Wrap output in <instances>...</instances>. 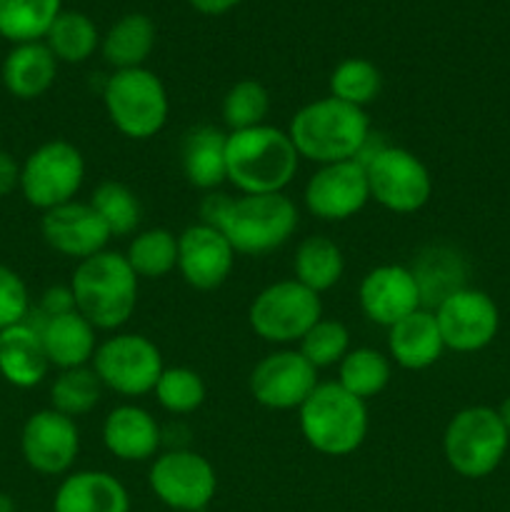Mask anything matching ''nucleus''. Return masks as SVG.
Returning a JSON list of instances; mask_svg holds the SVG:
<instances>
[{"label":"nucleus","instance_id":"nucleus-1","mask_svg":"<svg viewBox=\"0 0 510 512\" xmlns=\"http://www.w3.org/2000/svg\"><path fill=\"white\" fill-rule=\"evenodd\" d=\"M200 223L218 228L228 238L235 253L260 255L283 248L298 228V208L283 193L240 195L208 193L200 205Z\"/></svg>","mask_w":510,"mask_h":512},{"label":"nucleus","instance_id":"nucleus-2","mask_svg":"<svg viewBox=\"0 0 510 512\" xmlns=\"http://www.w3.org/2000/svg\"><path fill=\"white\" fill-rule=\"evenodd\" d=\"M300 158L318 165L358 160L370 138V120L363 108L343 100L320 98L303 105L288 125Z\"/></svg>","mask_w":510,"mask_h":512},{"label":"nucleus","instance_id":"nucleus-3","mask_svg":"<svg viewBox=\"0 0 510 512\" xmlns=\"http://www.w3.org/2000/svg\"><path fill=\"white\" fill-rule=\"evenodd\" d=\"M298 163L288 130L265 123L228 133V180L243 195L283 193L293 183Z\"/></svg>","mask_w":510,"mask_h":512},{"label":"nucleus","instance_id":"nucleus-4","mask_svg":"<svg viewBox=\"0 0 510 512\" xmlns=\"http://www.w3.org/2000/svg\"><path fill=\"white\" fill-rule=\"evenodd\" d=\"M75 310L95 330L123 328L138 305V275L123 253L103 250L80 260L70 278Z\"/></svg>","mask_w":510,"mask_h":512},{"label":"nucleus","instance_id":"nucleus-5","mask_svg":"<svg viewBox=\"0 0 510 512\" xmlns=\"http://www.w3.org/2000/svg\"><path fill=\"white\" fill-rule=\"evenodd\" d=\"M300 433L320 455L345 458L363 445L368 435V408L340 383H318L298 408Z\"/></svg>","mask_w":510,"mask_h":512},{"label":"nucleus","instance_id":"nucleus-6","mask_svg":"<svg viewBox=\"0 0 510 512\" xmlns=\"http://www.w3.org/2000/svg\"><path fill=\"white\" fill-rule=\"evenodd\" d=\"M368 175L370 200L398 215L418 213L433 195V178L423 160L398 145H375L373 133L358 155Z\"/></svg>","mask_w":510,"mask_h":512},{"label":"nucleus","instance_id":"nucleus-7","mask_svg":"<svg viewBox=\"0 0 510 512\" xmlns=\"http://www.w3.org/2000/svg\"><path fill=\"white\" fill-rule=\"evenodd\" d=\"M103 103L110 123L125 138H155L168 123V90L148 68L115 70L103 85Z\"/></svg>","mask_w":510,"mask_h":512},{"label":"nucleus","instance_id":"nucleus-8","mask_svg":"<svg viewBox=\"0 0 510 512\" xmlns=\"http://www.w3.org/2000/svg\"><path fill=\"white\" fill-rule=\"evenodd\" d=\"M508 440L510 433L505 430L498 410L475 405L450 418L443 435V453L455 473L478 480L503 463Z\"/></svg>","mask_w":510,"mask_h":512},{"label":"nucleus","instance_id":"nucleus-9","mask_svg":"<svg viewBox=\"0 0 510 512\" xmlns=\"http://www.w3.org/2000/svg\"><path fill=\"white\" fill-rule=\"evenodd\" d=\"M320 318H323L320 295L295 278L278 280L260 290L248 310V323L253 333L265 343L275 345L300 343Z\"/></svg>","mask_w":510,"mask_h":512},{"label":"nucleus","instance_id":"nucleus-10","mask_svg":"<svg viewBox=\"0 0 510 512\" xmlns=\"http://www.w3.org/2000/svg\"><path fill=\"white\" fill-rule=\"evenodd\" d=\"M83 180L85 158L68 140H48L20 163V193L43 213L75 200Z\"/></svg>","mask_w":510,"mask_h":512},{"label":"nucleus","instance_id":"nucleus-11","mask_svg":"<svg viewBox=\"0 0 510 512\" xmlns=\"http://www.w3.org/2000/svg\"><path fill=\"white\" fill-rule=\"evenodd\" d=\"M93 370L103 388L125 398H140L153 393L165 365L153 340L138 333H118L98 343Z\"/></svg>","mask_w":510,"mask_h":512},{"label":"nucleus","instance_id":"nucleus-12","mask_svg":"<svg viewBox=\"0 0 510 512\" xmlns=\"http://www.w3.org/2000/svg\"><path fill=\"white\" fill-rule=\"evenodd\" d=\"M148 485L170 512H203L213 503L218 475L208 458L193 450L175 448L155 455Z\"/></svg>","mask_w":510,"mask_h":512},{"label":"nucleus","instance_id":"nucleus-13","mask_svg":"<svg viewBox=\"0 0 510 512\" xmlns=\"http://www.w3.org/2000/svg\"><path fill=\"white\" fill-rule=\"evenodd\" d=\"M305 208L325 223H340L358 215L370 200L368 175L360 160L320 165L305 183Z\"/></svg>","mask_w":510,"mask_h":512},{"label":"nucleus","instance_id":"nucleus-14","mask_svg":"<svg viewBox=\"0 0 510 512\" xmlns=\"http://www.w3.org/2000/svg\"><path fill=\"white\" fill-rule=\"evenodd\" d=\"M433 313L445 348L455 353H478L498 335V305L483 290H458L445 298Z\"/></svg>","mask_w":510,"mask_h":512},{"label":"nucleus","instance_id":"nucleus-15","mask_svg":"<svg viewBox=\"0 0 510 512\" xmlns=\"http://www.w3.org/2000/svg\"><path fill=\"white\" fill-rule=\"evenodd\" d=\"M20 453L40 475H65L80 453V430L73 418L53 408L30 415L20 433Z\"/></svg>","mask_w":510,"mask_h":512},{"label":"nucleus","instance_id":"nucleus-16","mask_svg":"<svg viewBox=\"0 0 510 512\" xmlns=\"http://www.w3.org/2000/svg\"><path fill=\"white\" fill-rule=\"evenodd\" d=\"M250 395L268 410H298L318 385V370L300 350H275L250 373Z\"/></svg>","mask_w":510,"mask_h":512},{"label":"nucleus","instance_id":"nucleus-17","mask_svg":"<svg viewBox=\"0 0 510 512\" xmlns=\"http://www.w3.org/2000/svg\"><path fill=\"white\" fill-rule=\"evenodd\" d=\"M235 250L218 228L208 223L188 225L178 235V270L195 290H218L235 268Z\"/></svg>","mask_w":510,"mask_h":512},{"label":"nucleus","instance_id":"nucleus-18","mask_svg":"<svg viewBox=\"0 0 510 512\" xmlns=\"http://www.w3.org/2000/svg\"><path fill=\"white\" fill-rule=\"evenodd\" d=\"M40 233L55 253L75 258L78 263L103 253L108 240L113 238L93 205L80 203V200H70L58 208L45 210L43 220H40Z\"/></svg>","mask_w":510,"mask_h":512},{"label":"nucleus","instance_id":"nucleus-19","mask_svg":"<svg viewBox=\"0 0 510 512\" xmlns=\"http://www.w3.org/2000/svg\"><path fill=\"white\" fill-rule=\"evenodd\" d=\"M358 300L365 318L383 328H393L395 323L423 308L413 270L395 263L368 270L360 280Z\"/></svg>","mask_w":510,"mask_h":512},{"label":"nucleus","instance_id":"nucleus-20","mask_svg":"<svg viewBox=\"0 0 510 512\" xmlns=\"http://www.w3.org/2000/svg\"><path fill=\"white\" fill-rule=\"evenodd\" d=\"M103 443L123 463H145L158 453L163 430L140 405H118L103 423Z\"/></svg>","mask_w":510,"mask_h":512},{"label":"nucleus","instance_id":"nucleus-21","mask_svg":"<svg viewBox=\"0 0 510 512\" xmlns=\"http://www.w3.org/2000/svg\"><path fill=\"white\" fill-rule=\"evenodd\" d=\"M180 168L198 190H218L228 180V133L215 125H193L180 143Z\"/></svg>","mask_w":510,"mask_h":512},{"label":"nucleus","instance_id":"nucleus-22","mask_svg":"<svg viewBox=\"0 0 510 512\" xmlns=\"http://www.w3.org/2000/svg\"><path fill=\"white\" fill-rule=\"evenodd\" d=\"M53 512H130V495L105 470H78L55 490Z\"/></svg>","mask_w":510,"mask_h":512},{"label":"nucleus","instance_id":"nucleus-23","mask_svg":"<svg viewBox=\"0 0 510 512\" xmlns=\"http://www.w3.org/2000/svg\"><path fill=\"white\" fill-rule=\"evenodd\" d=\"M28 323L38 328L45 355H48L50 365H55L58 370L83 368V365L93 363V355L98 350L95 328L78 310L45 320L28 318Z\"/></svg>","mask_w":510,"mask_h":512},{"label":"nucleus","instance_id":"nucleus-24","mask_svg":"<svg viewBox=\"0 0 510 512\" xmlns=\"http://www.w3.org/2000/svg\"><path fill=\"white\" fill-rule=\"evenodd\" d=\"M445 343L433 310H415L388 328V358L403 370H425L443 355Z\"/></svg>","mask_w":510,"mask_h":512},{"label":"nucleus","instance_id":"nucleus-25","mask_svg":"<svg viewBox=\"0 0 510 512\" xmlns=\"http://www.w3.org/2000/svg\"><path fill=\"white\" fill-rule=\"evenodd\" d=\"M5 90L18 100H35L53 88L58 78V60L43 40L13 45L0 70Z\"/></svg>","mask_w":510,"mask_h":512},{"label":"nucleus","instance_id":"nucleus-26","mask_svg":"<svg viewBox=\"0 0 510 512\" xmlns=\"http://www.w3.org/2000/svg\"><path fill=\"white\" fill-rule=\"evenodd\" d=\"M50 360L35 325L23 323L0 333V375L13 388L30 390L45 380Z\"/></svg>","mask_w":510,"mask_h":512},{"label":"nucleus","instance_id":"nucleus-27","mask_svg":"<svg viewBox=\"0 0 510 512\" xmlns=\"http://www.w3.org/2000/svg\"><path fill=\"white\" fill-rule=\"evenodd\" d=\"M413 275L425 310H435L445 298L465 288V260L450 245H428L413 260Z\"/></svg>","mask_w":510,"mask_h":512},{"label":"nucleus","instance_id":"nucleus-28","mask_svg":"<svg viewBox=\"0 0 510 512\" xmlns=\"http://www.w3.org/2000/svg\"><path fill=\"white\" fill-rule=\"evenodd\" d=\"M155 48V23L143 13H128L115 20L100 40L105 63L115 70L143 68Z\"/></svg>","mask_w":510,"mask_h":512},{"label":"nucleus","instance_id":"nucleus-29","mask_svg":"<svg viewBox=\"0 0 510 512\" xmlns=\"http://www.w3.org/2000/svg\"><path fill=\"white\" fill-rule=\"evenodd\" d=\"M293 270L298 283L320 295L338 285V280L343 278V250L328 235H308L295 250Z\"/></svg>","mask_w":510,"mask_h":512},{"label":"nucleus","instance_id":"nucleus-30","mask_svg":"<svg viewBox=\"0 0 510 512\" xmlns=\"http://www.w3.org/2000/svg\"><path fill=\"white\" fill-rule=\"evenodd\" d=\"M60 13L63 0H0V38L13 45L43 40Z\"/></svg>","mask_w":510,"mask_h":512},{"label":"nucleus","instance_id":"nucleus-31","mask_svg":"<svg viewBox=\"0 0 510 512\" xmlns=\"http://www.w3.org/2000/svg\"><path fill=\"white\" fill-rule=\"evenodd\" d=\"M58 63H85L100 48V33L93 20L78 10H63L43 38Z\"/></svg>","mask_w":510,"mask_h":512},{"label":"nucleus","instance_id":"nucleus-32","mask_svg":"<svg viewBox=\"0 0 510 512\" xmlns=\"http://www.w3.org/2000/svg\"><path fill=\"white\" fill-rule=\"evenodd\" d=\"M125 260L138 278H165L173 270H178V235L170 233L168 228L140 230L130 240Z\"/></svg>","mask_w":510,"mask_h":512},{"label":"nucleus","instance_id":"nucleus-33","mask_svg":"<svg viewBox=\"0 0 510 512\" xmlns=\"http://www.w3.org/2000/svg\"><path fill=\"white\" fill-rule=\"evenodd\" d=\"M390 378H393L390 358L373 348L350 350L338 365V383L360 400L375 398V395L383 393L388 388Z\"/></svg>","mask_w":510,"mask_h":512},{"label":"nucleus","instance_id":"nucleus-34","mask_svg":"<svg viewBox=\"0 0 510 512\" xmlns=\"http://www.w3.org/2000/svg\"><path fill=\"white\" fill-rule=\"evenodd\" d=\"M88 203L103 218V223L108 225L113 238L133 235L138 230L140 220H143V208H140L138 195L128 185L120 183V180H103L93 190Z\"/></svg>","mask_w":510,"mask_h":512},{"label":"nucleus","instance_id":"nucleus-35","mask_svg":"<svg viewBox=\"0 0 510 512\" xmlns=\"http://www.w3.org/2000/svg\"><path fill=\"white\" fill-rule=\"evenodd\" d=\"M100 395H103V383L93 368L83 365V368L60 370L50 385V408L75 420L95 410Z\"/></svg>","mask_w":510,"mask_h":512},{"label":"nucleus","instance_id":"nucleus-36","mask_svg":"<svg viewBox=\"0 0 510 512\" xmlns=\"http://www.w3.org/2000/svg\"><path fill=\"white\" fill-rule=\"evenodd\" d=\"M383 90V75L378 65L365 58H348L330 73V95L343 103L363 108L373 103Z\"/></svg>","mask_w":510,"mask_h":512},{"label":"nucleus","instance_id":"nucleus-37","mask_svg":"<svg viewBox=\"0 0 510 512\" xmlns=\"http://www.w3.org/2000/svg\"><path fill=\"white\" fill-rule=\"evenodd\" d=\"M220 110H223V123L228 125L230 133L258 128V125H265L270 113V95L258 80H238L225 93Z\"/></svg>","mask_w":510,"mask_h":512},{"label":"nucleus","instance_id":"nucleus-38","mask_svg":"<svg viewBox=\"0 0 510 512\" xmlns=\"http://www.w3.org/2000/svg\"><path fill=\"white\" fill-rule=\"evenodd\" d=\"M153 393L158 398L160 408L168 410L170 415H188L195 413L205 403L208 390H205L203 378L195 370L165 368Z\"/></svg>","mask_w":510,"mask_h":512},{"label":"nucleus","instance_id":"nucleus-39","mask_svg":"<svg viewBox=\"0 0 510 512\" xmlns=\"http://www.w3.org/2000/svg\"><path fill=\"white\" fill-rule=\"evenodd\" d=\"M300 353L315 370L340 365V360L350 353V333L338 320L320 318L300 340Z\"/></svg>","mask_w":510,"mask_h":512},{"label":"nucleus","instance_id":"nucleus-40","mask_svg":"<svg viewBox=\"0 0 510 512\" xmlns=\"http://www.w3.org/2000/svg\"><path fill=\"white\" fill-rule=\"evenodd\" d=\"M30 295L25 280L8 265H0V333L28 323Z\"/></svg>","mask_w":510,"mask_h":512},{"label":"nucleus","instance_id":"nucleus-41","mask_svg":"<svg viewBox=\"0 0 510 512\" xmlns=\"http://www.w3.org/2000/svg\"><path fill=\"white\" fill-rule=\"evenodd\" d=\"M75 310V298H73V290L70 285H53L43 293L40 298L38 310H30V318H55V315H65V313H73Z\"/></svg>","mask_w":510,"mask_h":512},{"label":"nucleus","instance_id":"nucleus-42","mask_svg":"<svg viewBox=\"0 0 510 512\" xmlns=\"http://www.w3.org/2000/svg\"><path fill=\"white\" fill-rule=\"evenodd\" d=\"M15 190H20V163L0 150V198H8Z\"/></svg>","mask_w":510,"mask_h":512},{"label":"nucleus","instance_id":"nucleus-43","mask_svg":"<svg viewBox=\"0 0 510 512\" xmlns=\"http://www.w3.org/2000/svg\"><path fill=\"white\" fill-rule=\"evenodd\" d=\"M190 8L203 15H225L240 3V0H188Z\"/></svg>","mask_w":510,"mask_h":512},{"label":"nucleus","instance_id":"nucleus-44","mask_svg":"<svg viewBox=\"0 0 510 512\" xmlns=\"http://www.w3.org/2000/svg\"><path fill=\"white\" fill-rule=\"evenodd\" d=\"M498 415H500V420H503L505 430H508V433H510V395H508V398H505V403L500 405Z\"/></svg>","mask_w":510,"mask_h":512},{"label":"nucleus","instance_id":"nucleus-45","mask_svg":"<svg viewBox=\"0 0 510 512\" xmlns=\"http://www.w3.org/2000/svg\"><path fill=\"white\" fill-rule=\"evenodd\" d=\"M0 512H15V503L10 495L0 493Z\"/></svg>","mask_w":510,"mask_h":512}]
</instances>
